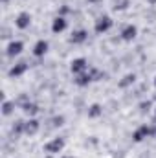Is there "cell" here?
I'll return each mask as SVG.
<instances>
[{
  "label": "cell",
  "mask_w": 156,
  "mask_h": 158,
  "mask_svg": "<svg viewBox=\"0 0 156 158\" xmlns=\"http://www.w3.org/2000/svg\"><path fill=\"white\" fill-rule=\"evenodd\" d=\"M30 24H31V15L28 11H20L15 17V26L18 30H26V28H30Z\"/></svg>",
  "instance_id": "cell-8"
},
{
  "label": "cell",
  "mask_w": 156,
  "mask_h": 158,
  "mask_svg": "<svg viewBox=\"0 0 156 158\" xmlns=\"http://www.w3.org/2000/svg\"><path fill=\"white\" fill-rule=\"evenodd\" d=\"M90 76H92V81H101L103 79V72L97 70V68H90Z\"/></svg>",
  "instance_id": "cell-23"
},
{
  "label": "cell",
  "mask_w": 156,
  "mask_h": 158,
  "mask_svg": "<svg viewBox=\"0 0 156 158\" xmlns=\"http://www.w3.org/2000/svg\"><path fill=\"white\" fill-rule=\"evenodd\" d=\"M64 121H66V119H64L63 114L53 116V118H51V127H63V125H64Z\"/></svg>",
  "instance_id": "cell-22"
},
{
  "label": "cell",
  "mask_w": 156,
  "mask_h": 158,
  "mask_svg": "<svg viewBox=\"0 0 156 158\" xmlns=\"http://www.w3.org/2000/svg\"><path fill=\"white\" fill-rule=\"evenodd\" d=\"M11 37V31H9V28H2V39H9Z\"/></svg>",
  "instance_id": "cell-25"
},
{
  "label": "cell",
  "mask_w": 156,
  "mask_h": 158,
  "mask_svg": "<svg viewBox=\"0 0 156 158\" xmlns=\"http://www.w3.org/2000/svg\"><path fill=\"white\" fill-rule=\"evenodd\" d=\"M22 50H24V42L22 40H9L7 42V46H6V55L7 57H17V55H20L22 53Z\"/></svg>",
  "instance_id": "cell-5"
},
{
  "label": "cell",
  "mask_w": 156,
  "mask_h": 158,
  "mask_svg": "<svg viewBox=\"0 0 156 158\" xmlns=\"http://www.w3.org/2000/svg\"><path fill=\"white\" fill-rule=\"evenodd\" d=\"M44 158H55V156H53V155H46Z\"/></svg>",
  "instance_id": "cell-29"
},
{
  "label": "cell",
  "mask_w": 156,
  "mask_h": 158,
  "mask_svg": "<svg viewBox=\"0 0 156 158\" xmlns=\"http://www.w3.org/2000/svg\"><path fill=\"white\" fill-rule=\"evenodd\" d=\"M22 110H24V114H26L28 118H35V116H37V114L40 112V107L37 105V103L30 101V103H28V105H26V107H24Z\"/></svg>",
  "instance_id": "cell-16"
},
{
  "label": "cell",
  "mask_w": 156,
  "mask_h": 158,
  "mask_svg": "<svg viewBox=\"0 0 156 158\" xmlns=\"http://www.w3.org/2000/svg\"><path fill=\"white\" fill-rule=\"evenodd\" d=\"M59 158H76V156H70V155H64V156H59Z\"/></svg>",
  "instance_id": "cell-28"
},
{
  "label": "cell",
  "mask_w": 156,
  "mask_h": 158,
  "mask_svg": "<svg viewBox=\"0 0 156 158\" xmlns=\"http://www.w3.org/2000/svg\"><path fill=\"white\" fill-rule=\"evenodd\" d=\"M130 6V0H112V7L116 11H125Z\"/></svg>",
  "instance_id": "cell-19"
},
{
  "label": "cell",
  "mask_w": 156,
  "mask_h": 158,
  "mask_svg": "<svg viewBox=\"0 0 156 158\" xmlns=\"http://www.w3.org/2000/svg\"><path fill=\"white\" fill-rule=\"evenodd\" d=\"M90 4H99V2H103V0H88Z\"/></svg>",
  "instance_id": "cell-26"
},
{
  "label": "cell",
  "mask_w": 156,
  "mask_h": 158,
  "mask_svg": "<svg viewBox=\"0 0 156 158\" xmlns=\"http://www.w3.org/2000/svg\"><path fill=\"white\" fill-rule=\"evenodd\" d=\"M134 81H136V76H134V74H127L125 77L117 83V86H119V88H127V86L134 85Z\"/></svg>",
  "instance_id": "cell-18"
},
{
  "label": "cell",
  "mask_w": 156,
  "mask_h": 158,
  "mask_svg": "<svg viewBox=\"0 0 156 158\" xmlns=\"http://www.w3.org/2000/svg\"><path fill=\"white\" fill-rule=\"evenodd\" d=\"M154 86H156V76H154Z\"/></svg>",
  "instance_id": "cell-31"
},
{
  "label": "cell",
  "mask_w": 156,
  "mask_h": 158,
  "mask_svg": "<svg viewBox=\"0 0 156 158\" xmlns=\"http://www.w3.org/2000/svg\"><path fill=\"white\" fill-rule=\"evenodd\" d=\"M15 107H17L15 101H11V99H4V101H2V116H6V118L11 116V114L15 112Z\"/></svg>",
  "instance_id": "cell-17"
},
{
  "label": "cell",
  "mask_w": 156,
  "mask_h": 158,
  "mask_svg": "<svg viewBox=\"0 0 156 158\" xmlns=\"http://www.w3.org/2000/svg\"><path fill=\"white\" fill-rule=\"evenodd\" d=\"M74 83L77 85V86H88L90 83H92V76H90V68L86 70V72H83V74H77V76H74Z\"/></svg>",
  "instance_id": "cell-13"
},
{
  "label": "cell",
  "mask_w": 156,
  "mask_h": 158,
  "mask_svg": "<svg viewBox=\"0 0 156 158\" xmlns=\"http://www.w3.org/2000/svg\"><path fill=\"white\" fill-rule=\"evenodd\" d=\"M112 26H114V20H112L110 15H99V17L96 19V22H94V31H96L97 35H103V33L110 31Z\"/></svg>",
  "instance_id": "cell-2"
},
{
  "label": "cell",
  "mask_w": 156,
  "mask_h": 158,
  "mask_svg": "<svg viewBox=\"0 0 156 158\" xmlns=\"http://www.w3.org/2000/svg\"><path fill=\"white\" fill-rule=\"evenodd\" d=\"M48 50H50V42H48L46 39H39L35 44H33L31 53H33L35 57H44V55L48 53Z\"/></svg>",
  "instance_id": "cell-10"
},
{
  "label": "cell",
  "mask_w": 156,
  "mask_h": 158,
  "mask_svg": "<svg viewBox=\"0 0 156 158\" xmlns=\"http://www.w3.org/2000/svg\"><path fill=\"white\" fill-rule=\"evenodd\" d=\"M149 136H156V123L154 125H149V123L140 125V127L132 132V142L140 143V142H143V140L149 138Z\"/></svg>",
  "instance_id": "cell-1"
},
{
  "label": "cell",
  "mask_w": 156,
  "mask_h": 158,
  "mask_svg": "<svg viewBox=\"0 0 156 158\" xmlns=\"http://www.w3.org/2000/svg\"><path fill=\"white\" fill-rule=\"evenodd\" d=\"M66 28H68V20H66V17H59V15H57V17L51 20V31H53L55 35L66 31Z\"/></svg>",
  "instance_id": "cell-9"
},
{
  "label": "cell",
  "mask_w": 156,
  "mask_h": 158,
  "mask_svg": "<svg viewBox=\"0 0 156 158\" xmlns=\"http://www.w3.org/2000/svg\"><path fill=\"white\" fill-rule=\"evenodd\" d=\"M0 2H2V4H7V2H9V0H0Z\"/></svg>",
  "instance_id": "cell-30"
},
{
  "label": "cell",
  "mask_w": 156,
  "mask_h": 158,
  "mask_svg": "<svg viewBox=\"0 0 156 158\" xmlns=\"http://www.w3.org/2000/svg\"><path fill=\"white\" fill-rule=\"evenodd\" d=\"M13 101H15V105H17V107L24 109V107L30 103V96H28V94H20V96H18L17 99H13Z\"/></svg>",
  "instance_id": "cell-20"
},
{
  "label": "cell",
  "mask_w": 156,
  "mask_h": 158,
  "mask_svg": "<svg viewBox=\"0 0 156 158\" xmlns=\"http://www.w3.org/2000/svg\"><path fill=\"white\" fill-rule=\"evenodd\" d=\"M147 2H149L151 6H154V4H156V0H147Z\"/></svg>",
  "instance_id": "cell-27"
},
{
  "label": "cell",
  "mask_w": 156,
  "mask_h": 158,
  "mask_svg": "<svg viewBox=\"0 0 156 158\" xmlns=\"http://www.w3.org/2000/svg\"><path fill=\"white\" fill-rule=\"evenodd\" d=\"M66 147V142H64V138H51L50 142H46L44 143V153L46 155H59V153H63V149Z\"/></svg>",
  "instance_id": "cell-3"
},
{
  "label": "cell",
  "mask_w": 156,
  "mask_h": 158,
  "mask_svg": "<svg viewBox=\"0 0 156 158\" xmlns=\"http://www.w3.org/2000/svg\"><path fill=\"white\" fill-rule=\"evenodd\" d=\"M68 13H70V7L68 6H61L59 7V17H66Z\"/></svg>",
  "instance_id": "cell-24"
},
{
  "label": "cell",
  "mask_w": 156,
  "mask_h": 158,
  "mask_svg": "<svg viewBox=\"0 0 156 158\" xmlns=\"http://www.w3.org/2000/svg\"><path fill=\"white\" fill-rule=\"evenodd\" d=\"M86 114H88V118H92V119L99 118V116H103V107H101L99 103H92V105L88 107Z\"/></svg>",
  "instance_id": "cell-15"
},
{
  "label": "cell",
  "mask_w": 156,
  "mask_h": 158,
  "mask_svg": "<svg viewBox=\"0 0 156 158\" xmlns=\"http://www.w3.org/2000/svg\"><path fill=\"white\" fill-rule=\"evenodd\" d=\"M28 68H30V64L26 63V61H18V63H15L9 70H7V76L11 79H15V77H22L26 72H28Z\"/></svg>",
  "instance_id": "cell-4"
},
{
  "label": "cell",
  "mask_w": 156,
  "mask_h": 158,
  "mask_svg": "<svg viewBox=\"0 0 156 158\" xmlns=\"http://www.w3.org/2000/svg\"><path fill=\"white\" fill-rule=\"evenodd\" d=\"M40 131V121L37 118H28L26 119V127H24V134L26 136H35Z\"/></svg>",
  "instance_id": "cell-11"
},
{
  "label": "cell",
  "mask_w": 156,
  "mask_h": 158,
  "mask_svg": "<svg viewBox=\"0 0 156 158\" xmlns=\"http://www.w3.org/2000/svg\"><path fill=\"white\" fill-rule=\"evenodd\" d=\"M151 109H153V101H151V99H147V101H142V103H140V112H142V114H147Z\"/></svg>",
  "instance_id": "cell-21"
},
{
  "label": "cell",
  "mask_w": 156,
  "mask_h": 158,
  "mask_svg": "<svg viewBox=\"0 0 156 158\" xmlns=\"http://www.w3.org/2000/svg\"><path fill=\"white\" fill-rule=\"evenodd\" d=\"M24 127H26V119H17V121H13V125H11V134L17 138V136H20V134H24Z\"/></svg>",
  "instance_id": "cell-14"
},
{
  "label": "cell",
  "mask_w": 156,
  "mask_h": 158,
  "mask_svg": "<svg viewBox=\"0 0 156 158\" xmlns=\"http://www.w3.org/2000/svg\"><path fill=\"white\" fill-rule=\"evenodd\" d=\"M86 39H88V31L83 30V28H79V30H74V31L70 33L68 42H70V44H83Z\"/></svg>",
  "instance_id": "cell-12"
},
{
  "label": "cell",
  "mask_w": 156,
  "mask_h": 158,
  "mask_svg": "<svg viewBox=\"0 0 156 158\" xmlns=\"http://www.w3.org/2000/svg\"><path fill=\"white\" fill-rule=\"evenodd\" d=\"M86 70H88V61H86L84 57H76V59H72V63H70V72H72L74 76L83 74V72H86Z\"/></svg>",
  "instance_id": "cell-6"
},
{
  "label": "cell",
  "mask_w": 156,
  "mask_h": 158,
  "mask_svg": "<svg viewBox=\"0 0 156 158\" xmlns=\"http://www.w3.org/2000/svg\"><path fill=\"white\" fill-rule=\"evenodd\" d=\"M121 39L125 40V42H130V40L136 39V35H138V26L136 24H127V26H123L121 28Z\"/></svg>",
  "instance_id": "cell-7"
}]
</instances>
